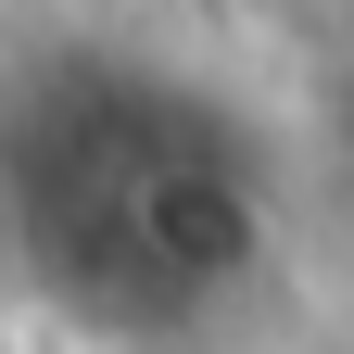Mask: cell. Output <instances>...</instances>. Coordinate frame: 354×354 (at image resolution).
<instances>
[{
	"label": "cell",
	"mask_w": 354,
	"mask_h": 354,
	"mask_svg": "<svg viewBox=\"0 0 354 354\" xmlns=\"http://www.w3.org/2000/svg\"><path fill=\"white\" fill-rule=\"evenodd\" d=\"M0 241L64 329L165 354L279 266V152L190 64L51 51L0 88Z\"/></svg>",
	"instance_id": "cell-1"
}]
</instances>
